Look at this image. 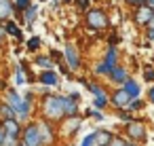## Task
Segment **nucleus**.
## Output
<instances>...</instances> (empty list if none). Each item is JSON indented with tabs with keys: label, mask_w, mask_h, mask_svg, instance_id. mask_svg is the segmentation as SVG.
Returning a JSON list of instances; mask_svg holds the SVG:
<instances>
[{
	"label": "nucleus",
	"mask_w": 154,
	"mask_h": 146,
	"mask_svg": "<svg viewBox=\"0 0 154 146\" xmlns=\"http://www.w3.org/2000/svg\"><path fill=\"white\" fill-rule=\"evenodd\" d=\"M108 146H129V144H127L125 140H120V138H112Z\"/></svg>",
	"instance_id": "nucleus-24"
},
{
	"label": "nucleus",
	"mask_w": 154,
	"mask_h": 146,
	"mask_svg": "<svg viewBox=\"0 0 154 146\" xmlns=\"http://www.w3.org/2000/svg\"><path fill=\"white\" fill-rule=\"evenodd\" d=\"M26 17H28V24H32L34 17H36V7H28L26 9Z\"/></svg>",
	"instance_id": "nucleus-22"
},
{
	"label": "nucleus",
	"mask_w": 154,
	"mask_h": 146,
	"mask_svg": "<svg viewBox=\"0 0 154 146\" xmlns=\"http://www.w3.org/2000/svg\"><path fill=\"white\" fill-rule=\"evenodd\" d=\"M15 5H17V9L19 11H26L30 5H28V0H15Z\"/></svg>",
	"instance_id": "nucleus-29"
},
{
	"label": "nucleus",
	"mask_w": 154,
	"mask_h": 146,
	"mask_svg": "<svg viewBox=\"0 0 154 146\" xmlns=\"http://www.w3.org/2000/svg\"><path fill=\"white\" fill-rule=\"evenodd\" d=\"M7 32H9L11 36L21 38V32H19V28H17V24H13V21H9V24H7Z\"/></svg>",
	"instance_id": "nucleus-19"
},
{
	"label": "nucleus",
	"mask_w": 154,
	"mask_h": 146,
	"mask_svg": "<svg viewBox=\"0 0 154 146\" xmlns=\"http://www.w3.org/2000/svg\"><path fill=\"white\" fill-rule=\"evenodd\" d=\"M0 112H2V116H5V119H17V114H15L13 106H2V108H0Z\"/></svg>",
	"instance_id": "nucleus-18"
},
{
	"label": "nucleus",
	"mask_w": 154,
	"mask_h": 146,
	"mask_svg": "<svg viewBox=\"0 0 154 146\" xmlns=\"http://www.w3.org/2000/svg\"><path fill=\"white\" fill-rule=\"evenodd\" d=\"M129 106H131V108H141L143 104H141V102H137V100H131V102H129Z\"/></svg>",
	"instance_id": "nucleus-32"
},
{
	"label": "nucleus",
	"mask_w": 154,
	"mask_h": 146,
	"mask_svg": "<svg viewBox=\"0 0 154 146\" xmlns=\"http://www.w3.org/2000/svg\"><path fill=\"white\" fill-rule=\"evenodd\" d=\"M146 5H148L150 9H154V0H146Z\"/></svg>",
	"instance_id": "nucleus-37"
},
{
	"label": "nucleus",
	"mask_w": 154,
	"mask_h": 146,
	"mask_svg": "<svg viewBox=\"0 0 154 146\" xmlns=\"http://www.w3.org/2000/svg\"><path fill=\"white\" fill-rule=\"evenodd\" d=\"M38 129H40V138H42V144H47V142H51V140H53L51 127H49L47 123H40V125H38Z\"/></svg>",
	"instance_id": "nucleus-14"
},
{
	"label": "nucleus",
	"mask_w": 154,
	"mask_h": 146,
	"mask_svg": "<svg viewBox=\"0 0 154 146\" xmlns=\"http://www.w3.org/2000/svg\"><path fill=\"white\" fill-rule=\"evenodd\" d=\"M63 100V112L68 114V116H76V112H78V102L70 95V97H61Z\"/></svg>",
	"instance_id": "nucleus-9"
},
{
	"label": "nucleus",
	"mask_w": 154,
	"mask_h": 146,
	"mask_svg": "<svg viewBox=\"0 0 154 146\" xmlns=\"http://www.w3.org/2000/svg\"><path fill=\"white\" fill-rule=\"evenodd\" d=\"M143 78L152 83V81H154V70H152V68H146V70H143Z\"/></svg>",
	"instance_id": "nucleus-25"
},
{
	"label": "nucleus",
	"mask_w": 154,
	"mask_h": 146,
	"mask_svg": "<svg viewBox=\"0 0 154 146\" xmlns=\"http://www.w3.org/2000/svg\"><path fill=\"white\" fill-rule=\"evenodd\" d=\"M106 64H108L110 68H114V66H116V49H114V47H110V49H108V55H106Z\"/></svg>",
	"instance_id": "nucleus-17"
},
{
	"label": "nucleus",
	"mask_w": 154,
	"mask_h": 146,
	"mask_svg": "<svg viewBox=\"0 0 154 146\" xmlns=\"http://www.w3.org/2000/svg\"><path fill=\"white\" fill-rule=\"evenodd\" d=\"M2 146H17V138H13V135H7Z\"/></svg>",
	"instance_id": "nucleus-26"
},
{
	"label": "nucleus",
	"mask_w": 154,
	"mask_h": 146,
	"mask_svg": "<svg viewBox=\"0 0 154 146\" xmlns=\"http://www.w3.org/2000/svg\"><path fill=\"white\" fill-rule=\"evenodd\" d=\"M13 15V7L9 0H0V19H9Z\"/></svg>",
	"instance_id": "nucleus-11"
},
{
	"label": "nucleus",
	"mask_w": 154,
	"mask_h": 146,
	"mask_svg": "<svg viewBox=\"0 0 154 146\" xmlns=\"http://www.w3.org/2000/svg\"><path fill=\"white\" fill-rule=\"evenodd\" d=\"M110 140H112V135L108 131H95V144L97 146H108Z\"/></svg>",
	"instance_id": "nucleus-12"
},
{
	"label": "nucleus",
	"mask_w": 154,
	"mask_h": 146,
	"mask_svg": "<svg viewBox=\"0 0 154 146\" xmlns=\"http://www.w3.org/2000/svg\"><path fill=\"white\" fill-rule=\"evenodd\" d=\"M106 104H108V100H106V97H97V100H95V106H99V108H103Z\"/></svg>",
	"instance_id": "nucleus-30"
},
{
	"label": "nucleus",
	"mask_w": 154,
	"mask_h": 146,
	"mask_svg": "<svg viewBox=\"0 0 154 146\" xmlns=\"http://www.w3.org/2000/svg\"><path fill=\"white\" fill-rule=\"evenodd\" d=\"M87 24H89L91 30H101V28L108 26V17L101 9H93V11L87 13Z\"/></svg>",
	"instance_id": "nucleus-3"
},
{
	"label": "nucleus",
	"mask_w": 154,
	"mask_h": 146,
	"mask_svg": "<svg viewBox=\"0 0 154 146\" xmlns=\"http://www.w3.org/2000/svg\"><path fill=\"white\" fill-rule=\"evenodd\" d=\"M148 95H150V100L154 102V87H150V93H148Z\"/></svg>",
	"instance_id": "nucleus-36"
},
{
	"label": "nucleus",
	"mask_w": 154,
	"mask_h": 146,
	"mask_svg": "<svg viewBox=\"0 0 154 146\" xmlns=\"http://www.w3.org/2000/svg\"><path fill=\"white\" fill-rule=\"evenodd\" d=\"M15 83H17V85H23V83H26V78H23V68H17V72H15Z\"/></svg>",
	"instance_id": "nucleus-23"
},
{
	"label": "nucleus",
	"mask_w": 154,
	"mask_h": 146,
	"mask_svg": "<svg viewBox=\"0 0 154 146\" xmlns=\"http://www.w3.org/2000/svg\"><path fill=\"white\" fill-rule=\"evenodd\" d=\"M95 72H97V74H112V68L103 62V64H99V66L95 68Z\"/></svg>",
	"instance_id": "nucleus-20"
},
{
	"label": "nucleus",
	"mask_w": 154,
	"mask_h": 146,
	"mask_svg": "<svg viewBox=\"0 0 154 146\" xmlns=\"http://www.w3.org/2000/svg\"><path fill=\"white\" fill-rule=\"evenodd\" d=\"M66 59H68V64H70V70H78L80 68V57H78V53H76V49L74 47H66Z\"/></svg>",
	"instance_id": "nucleus-8"
},
{
	"label": "nucleus",
	"mask_w": 154,
	"mask_h": 146,
	"mask_svg": "<svg viewBox=\"0 0 154 146\" xmlns=\"http://www.w3.org/2000/svg\"><path fill=\"white\" fill-rule=\"evenodd\" d=\"M36 64H38V66H42V68H51V66H53V62H51L49 57H45V55H40V57L36 59Z\"/></svg>",
	"instance_id": "nucleus-21"
},
{
	"label": "nucleus",
	"mask_w": 154,
	"mask_h": 146,
	"mask_svg": "<svg viewBox=\"0 0 154 146\" xmlns=\"http://www.w3.org/2000/svg\"><path fill=\"white\" fill-rule=\"evenodd\" d=\"M42 110H45V116L51 119V121L61 119V116L66 114V112H63V100H61V95H49V97L45 100Z\"/></svg>",
	"instance_id": "nucleus-2"
},
{
	"label": "nucleus",
	"mask_w": 154,
	"mask_h": 146,
	"mask_svg": "<svg viewBox=\"0 0 154 146\" xmlns=\"http://www.w3.org/2000/svg\"><path fill=\"white\" fill-rule=\"evenodd\" d=\"M82 146H95V133L87 135V138H85V142H82Z\"/></svg>",
	"instance_id": "nucleus-27"
},
{
	"label": "nucleus",
	"mask_w": 154,
	"mask_h": 146,
	"mask_svg": "<svg viewBox=\"0 0 154 146\" xmlns=\"http://www.w3.org/2000/svg\"><path fill=\"white\" fill-rule=\"evenodd\" d=\"M5 138H7V131H5L2 127H0V146H2V144H5Z\"/></svg>",
	"instance_id": "nucleus-33"
},
{
	"label": "nucleus",
	"mask_w": 154,
	"mask_h": 146,
	"mask_svg": "<svg viewBox=\"0 0 154 146\" xmlns=\"http://www.w3.org/2000/svg\"><path fill=\"white\" fill-rule=\"evenodd\" d=\"M89 7V0H78V9H87Z\"/></svg>",
	"instance_id": "nucleus-34"
},
{
	"label": "nucleus",
	"mask_w": 154,
	"mask_h": 146,
	"mask_svg": "<svg viewBox=\"0 0 154 146\" xmlns=\"http://www.w3.org/2000/svg\"><path fill=\"white\" fill-rule=\"evenodd\" d=\"M23 144L26 146H40L42 144V138H40V129L36 123L28 125V129L23 131Z\"/></svg>",
	"instance_id": "nucleus-4"
},
{
	"label": "nucleus",
	"mask_w": 154,
	"mask_h": 146,
	"mask_svg": "<svg viewBox=\"0 0 154 146\" xmlns=\"http://www.w3.org/2000/svg\"><path fill=\"white\" fill-rule=\"evenodd\" d=\"M129 146H135V144H129Z\"/></svg>",
	"instance_id": "nucleus-39"
},
{
	"label": "nucleus",
	"mask_w": 154,
	"mask_h": 146,
	"mask_svg": "<svg viewBox=\"0 0 154 146\" xmlns=\"http://www.w3.org/2000/svg\"><path fill=\"white\" fill-rule=\"evenodd\" d=\"M127 131H129V135H131L133 140H143V138H146L143 125H141L139 121H129V125H127Z\"/></svg>",
	"instance_id": "nucleus-6"
},
{
	"label": "nucleus",
	"mask_w": 154,
	"mask_h": 146,
	"mask_svg": "<svg viewBox=\"0 0 154 146\" xmlns=\"http://www.w3.org/2000/svg\"><path fill=\"white\" fill-rule=\"evenodd\" d=\"M125 91H127L131 97H137V95H139V85H137L135 81H129V78H127V81H125Z\"/></svg>",
	"instance_id": "nucleus-13"
},
{
	"label": "nucleus",
	"mask_w": 154,
	"mask_h": 146,
	"mask_svg": "<svg viewBox=\"0 0 154 146\" xmlns=\"http://www.w3.org/2000/svg\"><path fill=\"white\" fill-rule=\"evenodd\" d=\"M2 129L7 131V135H13V138H19V133H21V127L17 123V119H5Z\"/></svg>",
	"instance_id": "nucleus-7"
},
{
	"label": "nucleus",
	"mask_w": 154,
	"mask_h": 146,
	"mask_svg": "<svg viewBox=\"0 0 154 146\" xmlns=\"http://www.w3.org/2000/svg\"><path fill=\"white\" fill-rule=\"evenodd\" d=\"M40 83H45V85H57L59 81H57V74L55 72H49L47 70V72L40 74Z\"/></svg>",
	"instance_id": "nucleus-15"
},
{
	"label": "nucleus",
	"mask_w": 154,
	"mask_h": 146,
	"mask_svg": "<svg viewBox=\"0 0 154 146\" xmlns=\"http://www.w3.org/2000/svg\"><path fill=\"white\" fill-rule=\"evenodd\" d=\"M152 15H154V11L148 7V5H139V9H137V13H135V21L137 24H150V19H152Z\"/></svg>",
	"instance_id": "nucleus-5"
},
{
	"label": "nucleus",
	"mask_w": 154,
	"mask_h": 146,
	"mask_svg": "<svg viewBox=\"0 0 154 146\" xmlns=\"http://www.w3.org/2000/svg\"><path fill=\"white\" fill-rule=\"evenodd\" d=\"M148 36L154 40V15H152V19H150V32H148Z\"/></svg>",
	"instance_id": "nucleus-31"
},
{
	"label": "nucleus",
	"mask_w": 154,
	"mask_h": 146,
	"mask_svg": "<svg viewBox=\"0 0 154 146\" xmlns=\"http://www.w3.org/2000/svg\"><path fill=\"white\" fill-rule=\"evenodd\" d=\"M38 45H40V38H30V43H28V49H38Z\"/></svg>",
	"instance_id": "nucleus-28"
},
{
	"label": "nucleus",
	"mask_w": 154,
	"mask_h": 146,
	"mask_svg": "<svg viewBox=\"0 0 154 146\" xmlns=\"http://www.w3.org/2000/svg\"><path fill=\"white\" fill-rule=\"evenodd\" d=\"M7 97H9V106H13L15 114H19L21 119H28V116H30V104H32V95L21 97V95H17L13 89H9V91H7Z\"/></svg>",
	"instance_id": "nucleus-1"
},
{
	"label": "nucleus",
	"mask_w": 154,
	"mask_h": 146,
	"mask_svg": "<svg viewBox=\"0 0 154 146\" xmlns=\"http://www.w3.org/2000/svg\"><path fill=\"white\" fill-rule=\"evenodd\" d=\"M23 146H26V144H23Z\"/></svg>",
	"instance_id": "nucleus-40"
},
{
	"label": "nucleus",
	"mask_w": 154,
	"mask_h": 146,
	"mask_svg": "<svg viewBox=\"0 0 154 146\" xmlns=\"http://www.w3.org/2000/svg\"><path fill=\"white\" fill-rule=\"evenodd\" d=\"M112 102H114V106H127V104L131 102V95H129L125 89H120V91L114 93V100H112Z\"/></svg>",
	"instance_id": "nucleus-10"
},
{
	"label": "nucleus",
	"mask_w": 154,
	"mask_h": 146,
	"mask_svg": "<svg viewBox=\"0 0 154 146\" xmlns=\"http://www.w3.org/2000/svg\"><path fill=\"white\" fill-rule=\"evenodd\" d=\"M112 78H114V81H118V83H125V81H127V70H125V68H116V66H114V68H112Z\"/></svg>",
	"instance_id": "nucleus-16"
},
{
	"label": "nucleus",
	"mask_w": 154,
	"mask_h": 146,
	"mask_svg": "<svg viewBox=\"0 0 154 146\" xmlns=\"http://www.w3.org/2000/svg\"><path fill=\"white\" fill-rule=\"evenodd\" d=\"M63 2H70V0H63Z\"/></svg>",
	"instance_id": "nucleus-38"
},
{
	"label": "nucleus",
	"mask_w": 154,
	"mask_h": 146,
	"mask_svg": "<svg viewBox=\"0 0 154 146\" xmlns=\"http://www.w3.org/2000/svg\"><path fill=\"white\" fill-rule=\"evenodd\" d=\"M127 2H129V5H137V7H139V5H146V0H127Z\"/></svg>",
	"instance_id": "nucleus-35"
}]
</instances>
